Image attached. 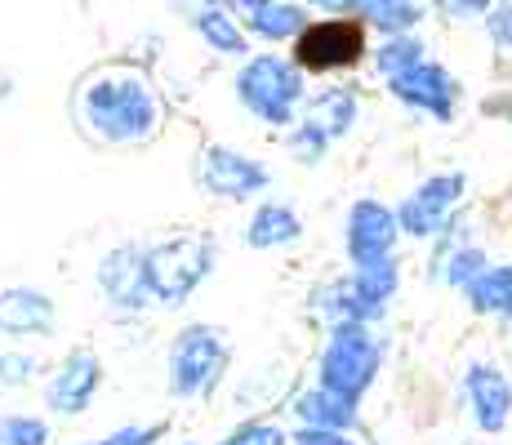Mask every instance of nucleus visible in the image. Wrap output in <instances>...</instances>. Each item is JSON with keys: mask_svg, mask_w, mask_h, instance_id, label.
I'll return each instance as SVG.
<instances>
[{"mask_svg": "<svg viewBox=\"0 0 512 445\" xmlns=\"http://www.w3.org/2000/svg\"><path fill=\"white\" fill-rule=\"evenodd\" d=\"M361 45H366V36L357 23H321L299 41V63L312 72H326V67L357 63Z\"/></svg>", "mask_w": 512, "mask_h": 445, "instance_id": "nucleus-1", "label": "nucleus"}]
</instances>
